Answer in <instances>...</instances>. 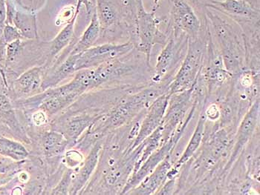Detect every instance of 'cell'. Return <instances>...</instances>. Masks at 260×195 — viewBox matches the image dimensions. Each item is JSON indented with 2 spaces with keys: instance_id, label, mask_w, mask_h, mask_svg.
Here are the masks:
<instances>
[{
  "instance_id": "30",
  "label": "cell",
  "mask_w": 260,
  "mask_h": 195,
  "mask_svg": "<svg viewBox=\"0 0 260 195\" xmlns=\"http://www.w3.org/2000/svg\"><path fill=\"white\" fill-rule=\"evenodd\" d=\"M32 122L36 126H44L48 121V116L43 111L38 110L36 112L32 115Z\"/></svg>"
},
{
  "instance_id": "28",
  "label": "cell",
  "mask_w": 260,
  "mask_h": 195,
  "mask_svg": "<svg viewBox=\"0 0 260 195\" xmlns=\"http://www.w3.org/2000/svg\"><path fill=\"white\" fill-rule=\"evenodd\" d=\"M4 40L6 43L8 44L12 43V42L17 41V40H20L21 33L20 31L17 30V28L11 26V25H7L4 28Z\"/></svg>"
},
{
  "instance_id": "9",
  "label": "cell",
  "mask_w": 260,
  "mask_h": 195,
  "mask_svg": "<svg viewBox=\"0 0 260 195\" xmlns=\"http://www.w3.org/2000/svg\"><path fill=\"white\" fill-rule=\"evenodd\" d=\"M102 139L98 140L93 145L89 154L83 161V164L78 169H75L72 175V183L70 188V194H80L88 181L90 180L91 176L99 166L101 152H102Z\"/></svg>"
},
{
  "instance_id": "33",
  "label": "cell",
  "mask_w": 260,
  "mask_h": 195,
  "mask_svg": "<svg viewBox=\"0 0 260 195\" xmlns=\"http://www.w3.org/2000/svg\"><path fill=\"white\" fill-rule=\"evenodd\" d=\"M9 180V178L7 177H3V178H0V185L2 184H4L6 182H7Z\"/></svg>"
},
{
  "instance_id": "11",
  "label": "cell",
  "mask_w": 260,
  "mask_h": 195,
  "mask_svg": "<svg viewBox=\"0 0 260 195\" xmlns=\"http://www.w3.org/2000/svg\"><path fill=\"white\" fill-rule=\"evenodd\" d=\"M182 37H181L179 41L172 38L166 43L165 48L162 49L157 59L155 73L152 76L154 83H158L161 81L173 69V67H175L180 59Z\"/></svg>"
},
{
  "instance_id": "10",
  "label": "cell",
  "mask_w": 260,
  "mask_h": 195,
  "mask_svg": "<svg viewBox=\"0 0 260 195\" xmlns=\"http://www.w3.org/2000/svg\"><path fill=\"white\" fill-rule=\"evenodd\" d=\"M174 23L178 30L194 39L200 30V21L190 6L184 0H173Z\"/></svg>"
},
{
  "instance_id": "31",
  "label": "cell",
  "mask_w": 260,
  "mask_h": 195,
  "mask_svg": "<svg viewBox=\"0 0 260 195\" xmlns=\"http://www.w3.org/2000/svg\"><path fill=\"white\" fill-rule=\"evenodd\" d=\"M205 114L206 118H208L210 121H216V120L220 118V109H219L217 105L213 104V105H210L209 108H208Z\"/></svg>"
},
{
  "instance_id": "26",
  "label": "cell",
  "mask_w": 260,
  "mask_h": 195,
  "mask_svg": "<svg viewBox=\"0 0 260 195\" xmlns=\"http://www.w3.org/2000/svg\"><path fill=\"white\" fill-rule=\"evenodd\" d=\"M65 161L68 168L75 170L81 166L84 159H83V154L78 151V149H71L66 153Z\"/></svg>"
},
{
  "instance_id": "6",
  "label": "cell",
  "mask_w": 260,
  "mask_h": 195,
  "mask_svg": "<svg viewBox=\"0 0 260 195\" xmlns=\"http://www.w3.org/2000/svg\"><path fill=\"white\" fill-rule=\"evenodd\" d=\"M138 34L139 49L147 57V65L150 66V59L152 46L156 43L163 41L164 36L158 31L156 20L154 14L144 10L141 0H138Z\"/></svg>"
},
{
  "instance_id": "21",
  "label": "cell",
  "mask_w": 260,
  "mask_h": 195,
  "mask_svg": "<svg viewBox=\"0 0 260 195\" xmlns=\"http://www.w3.org/2000/svg\"><path fill=\"white\" fill-rule=\"evenodd\" d=\"M13 21L16 28L20 31L22 36L28 39H35L38 37V30L35 16L17 12L14 14Z\"/></svg>"
},
{
  "instance_id": "12",
  "label": "cell",
  "mask_w": 260,
  "mask_h": 195,
  "mask_svg": "<svg viewBox=\"0 0 260 195\" xmlns=\"http://www.w3.org/2000/svg\"><path fill=\"white\" fill-rule=\"evenodd\" d=\"M171 155L167 157L153 172L145 177L137 186L130 190L126 194L150 195L155 192L168 180V174L173 167Z\"/></svg>"
},
{
  "instance_id": "14",
  "label": "cell",
  "mask_w": 260,
  "mask_h": 195,
  "mask_svg": "<svg viewBox=\"0 0 260 195\" xmlns=\"http://www.w3.org/2000/svg\"><path fill=\"white\" fill-rule=\"evenodd\" d=\"M40 145L46 158H60L68 148L69 142L65 136L58 131L46 132L40 138Z\"/></svg>"
},
{
  "instance_id": "29",
  "label": "cell",
  "mask_w": 260,
  "mask_h": 195,
  "mask_svg": "<svg viewBox=\"0 0 260 195\" xmlns=\"http://www.w3.org/2000/svg\"><path fill=\"white\" fill-rule=\"evenodd\" d=\"M21 45H22V43H21L20 40H17V41L9 43L7 48V58L9 61H13L14 59L18 55L20 52Z\"/></svg>"
},
{
  "instance_id": "24",
  "label": "cell",
  "mask_w": 260,
  "mask_h": 195,
  "mask_svg": "<svg viewBox=\"0 0 260 195\" xmlns=\"http://www.w3.org/2000/svg\"><path fill=\"white\" fill-rule=\"evenodd\" d=\"M98 17L101 26L108 28L117 21V13L115 8L107 0H98Z\"/></svg>"
},
{
  "instance_id": "19",
  "label": "cell",
  "mask_w": 260,
  "mask_h": 195,
  "mask_svg": "<svg viewBox=\"0 0 260 195\" xmlns=\"http://www.w3.org/2000/svg\"><path fill=\"white\" fill-rule=\"evenodd\" d=\"M162 145V129L161 125L156 129L154 131L150 136L147 137L144 141L140 144L141 145V154L139 156V159L136 161L135 164L134 169H133L132 174L134 173L135 172L139 169L141 164L150 156L155 150L158 149V148Z\"/></svg>"
},
{
  "instance_id": "15",
  "label": "cell",
  "mask_w": 260,
  "mask_h": 195,
  "mask_svg": "<svg viewBox=\"0 0 260 195\" xmlns=\"http://www.w3.org/2000/svg\"><path fill=\"white\" fill-rule=\"evenodd\" d=\"M43 71L41 67H35L28 70L16 81V90L22 95L28 97L42 92Z\"/></svg>"
},
{
  "instance_id": "16",
  "label": "cell",
  "mask_w": 260,
  "mask_h": 195,
  "mask_svg": "<svg viewBox=\"0 0 260 195\" xmlns=\"http://www.w3.org/2000/svg\"><path fill=\"white\" fill-rule=\"evenodd\" d=\"M76 60L77 54H70L67 60L58 64L52 71L48 73L47 76L43 78L41 86L42 92L51 88H55L63 80L76 72Z\"/></svg>"
},
{
  "instance_id": "34",
  "label": "cell",
  "mask_w": 260,
  "mask_h": 195,
  "mask_svg": "<svg viewBox=\"0 0 260 195\" xmlns=\"http://www.w3.org/2000/svg\"><path fill=\"white\" fill-rule=\"evenodd\" d=\"M244 1H246V2H248V1H247V0H244Z\"/></svg>"
},
{
  "instance_id": "4",
  "label": "cell",
  "mask_w": 260,
  "mask_h": 195,
  "mask_svg": "<svg viewBox=\"0 0 260 195\" xmlns=\"http://www.w3.org/2000/svg\"><path fill=\"white\" fill-rule=\"evenodd\" d=\"M133 47V43L128 42L123 44L107 43L89 48L76 54L75 70L77 72L85 68H94L105 62L117 60L131 52Z\"/></svg>"
},
{
  "instance_id": "2",
  "label": "cell",
  "mask_w": 260,
  "mask_h": 195,
  "mask_svg": "<svg viewBox=\"0 0 260 195\" xmlns=\"http://www.w3.org/2000/svg\"><path fill=\"white\" fill-rule=\"evenodd\" d=\"M193 110H191L190 112L187 115L185 121L182 126L175 132V134L171 137L158 148L155 150L152 154L141 164L136 172L131 174L127 182L122 189L120 194H126L130 190L137 186L139 183L145 178L147 176L150 175L153 172L154 169L157 167L167 158V157L171 155L173 148L176 146L179 140H180L181 136L184 133V130L187 128L188 123L190 122L192 114H193Z\"/></svg>"
},
{
  "instance_id": "25",
  "label": "cell",
  "mask_w": 260,
  "mask_h": 195,
  "mask_svg": "<svg viewBox=\"0 0 260 195\" xmlns=\"http://www.w3.org/2000/svg\"><path fill=\"white\" fill-rule=\"evenodd\" d=\"M73 172L74 169L67 168L64 172L58 184L51 189L50 194L53 195L70 194V188L71 183H72Z\"/></svg>"
},
{
  "instance_id": "27",
  "label": "cell",
  "mask_w": 260,
  "mask_h": 195,
  "mask_svg": "<svg viewBox=\"0 0 260 195\" xmlns=\"http://www.w3.org/2000/svg\"><path fill=\"white\" fill-rule=\"evenodd\" d=\"M176 182H177V177L169 179L167 180L159 189L155 192L156 195H167L174 194L175 190L176 188Z\"/></svg>"
},
{
  "instance_id": "8",
  "label": "cell",
  "mask_w": 260,
  "mask_h": 195,
  "mask_svg": "<svg viewBox=\"0 0 260 195\" xmlns=\"http://www.w3.org/2000/svg\"><path fill=\"white\" fill-rule=\"evenodd\" d=\"M259 100L258 99L250 105V108L242 120L236 135L235 143H234L235 144L231 152L230 160L226 165L224 170H229L230 169L231 166L237 159V157L242 152L244 147L248 144L250 138L253 137L259 122Z\"/></svg>"
},
{
  "instance_id": "1",
  "label": "cell",
  "mask_w": 260,
  "mask_h": 195,
  "mask_svg": "<svg viewBox=\"0 0 260 195\" xmlns=\"http://www.w3.org/2000/svg\"><path fill=\"white\" fill-rule=\"evenodd\" d=\"M205 49V43L200 40L189 38L187 54L168 87L169 95L188 90L195 85L203 65Z\"/></svg>"
},
{
  "instance_id": "7",
  "label": "cell",
  "mask_w": 260,
  "mask_h": 195,
  "mask_svg": "<svg viewBox=\"0 0 260 195\" xmlns=\"http://www.w3.org/2000/svg\"><path fill=\"white\" fill-rule=\"evenodd\" d=\"M169 97V94L160 96L147 108L141 121L139 134L130 147L129 153L139 146L148 136L161 125L168 108Z\"/></svg>"
},
{
  "instance_id": "22",
  "label": "cell",
  "mask_w": 260,
  "mask_h": 195,
  "mask_svg": "<svg viewBox=\"0 0 260 195\" xmlns=\"http://www.w3.org/2000/svg\"><path fill=\"white\" fill-rule=\"evenodd\" d=\"M0 154L9 157L17 161H24L29 155L23 145L3 137L0 138Z\"/></svg>"
},
{
  "instance_id": "20",
  "label": "cell",
  "mask_w": 260,
  "mask_h": 195,
  "mask_svg": "<svg viewBox=\"0 0 260 195\" xmlns=\"http://www.w3.org/2000/svg\"><path fill=\"white\" fill-rule=\"evenodd\" d=\"M75 18L71 21L70 23L57 34V36L51 42L49 48V59L48 61L50 62L59 53L72 41L74 35V23Z\"/></svg>"
},
{
  "instance_id": "23",
  "label": "cell",
  "mask_w": 260,
  "mask_h": 195,
  "mask_svg": "<svg viewBox=\"0 0 260 195\" xmlns=\"http://www.w3.org/2000/svg\"><path fill=\"white\" fill-rule=\"evenodd\" d=\"M216 7H220L223 11L234 14V15L250 17L253 15V11L250 5L244 0H224L221 3H216Z\"/></svg>"
},
{
  "instance_id": "32",
  "label": "cell",
  "mask_w": 260,
  "mask_h": 195,
  "mask_svg": "<svg viewBox=\"0 0 260 195\" xmlns=\"http://www.w3.org/2000/svg\"><path fill=\"white\" fill-rule=\"evenodd\" d=\"M12 111V105L10 100L5 95H0V111L10 113Z\"/></svg>"
},
{
  "instance_id": "18",
  "label": "cell",
  "mask_w": 260,
  "mask_h": 195,
  "mask_svg": "<svg viewBox=\"0 0 260 195\" xmlns=\"http://www.w3.org/2000/svg\"><path fill=\"white\" fill-rule=\"evenodd\" d=\"M101 28L100 21L98 17L97 11H95L91 17L90 24L82 35L81 39L72 49L70 54H78L92 47L100 36Z\"/></svg>"
},
{
  "instance_id": "3",
  "label": "cell",
  "mask_w": 260,
  "mask_h": 195,
  "mask_svg": "<svg viewBox=\"0 0 260 195\" xmlns=\"http://www.w3.org/2000/svg\"><path fill=\"white\" fill-rule=\"evenodd\" d=\"M196 86L197 83L188 90L170 95L168 108L161 124L162 144L166 143L185 121L190 107L196 103L195 101L191 105Z\"/></svg>"
},
{
  "instance_id": "17",
  "label": "cell",
  "mask_w": 260,
  "mask_h": 195,
  "mask_svg": "<svg viewBox=\"0 0 260 195\" xmlns=\"http://www.w3.org/2000/svg\"><path fill=\"white\" fill-rule=\"evenodd\" d=\"M206 121L207 118L205 113H201L195 130H194L190 141L186 147L185 151L181 154V158L173 164V168L176 170H180L181 166L187 163L192 158V155L195 154L197 150L200 148L202 140H203L204 134H205Z\"/></svg>"
},
{
  "instance_id": "5",
  "label": "cell",
  "mask_w": 260,
  "mask_h": 195,
  "mask_svg": "<svg viewBox=\"0 0 260 195\" xmlns=\"http://www.w3.org/2000/svg\"><path fill=\"white\" fill-rule=\"evenodd\" d=\"M101 114L78 113V111L74 113H66L53 122L51 128L53 130L58 131L65 136L69 142L68 148H72L78 143L82 134Z\"/></svg>"
},
{
  "instance_id": "13",
  "label": "cell",
  "mask_w": 260,
  "mask_h": 195,
  "mask_svg": "<svg viewBox=\"0 0 260 195\" xmlns=\"http://www.w3.org/2000/svg\"><path fill=\"white\" fill-rule=\"evenodd\" d=\"M229 144V134L225 129H221L213 134L202 154V162L205 167H212L219 162L221 157L225 152Z\"/></svg>"
}]
</instances>
